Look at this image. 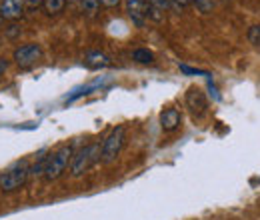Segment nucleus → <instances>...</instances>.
Instances as JSON below:
<instances>
[{
  "mask_svg": "<svg viewBox=\"0 0 260 220\" xmlns=\"http://www.w3.org/2000/svg\"><path fill=\"white\" fill-rule=\"evenodd\" d=\"M124 4H126L130 20L136 26H144V22L148 18V0H124Z\"/></svg>",
  "mask_w": 260,
  "mask_h": 220,
  "instance_id": "obj_6",
  "label": "nucleus"
},
{
  "mask_svg": "<svg viewBox=\"0 0 260 220\" xmlns=\"http://www.w3.org/2000/svg\"><path fill=\"white\" fill-rule=\"evenodd\" d=\"M26 10V0H0V18L18 20Z\"/></svg>",
  "mask_w": 260,
  "mask_h": 220,
  "instance_id": "obj_7",
  "label": "nucleus"
},
{
  "mask_svg": "<svg viewBox=\"0 0 260 220\" xmlns=\"http://www.w3.org/2000/svg\"><path fill=\"white\" fill-rule=\"evenodd\" d=\"M82 4V10L88 14V16H94L100 8V0H80Z\"/></svg>",
  "mask_w": 260,
  "mask_h": 220,
  "instance_id": "obj_16",
  "label": "nucleus"
},
{
  "mask_svg": "<svg viewBox=\"0 0 260 220\" xmlns=\"http://www.w3.org/2000/svg\"><path fill=\"white\" fill-rule=\"evenodd\" d=\"M122 0H100V4H104V6H108V8H114V6H118Z\"/></svg>",
  "mask_w": 260,
  "mask_h": 220,
  "instance_id": "obj_21",
  "label": "nucleus"
},
{
  "mask_svg": "<svg viewBox=\"0 0 260 220\" xmlns=\"http://www.w3.org/2000/svg\"><path fill=\"white\" fill-rule=\"evenodd\" d=\"M182 122V116H180V110L178 108H164L160 112V126H162L164 132H172L176 130Z\"/></svg>",
  "mask_w": 260,
  "mask_h": 220,
  "instance_id": "obj_9",
  "label": "nucleus"
},
{
  "mask_svg": "<svg viewBox=\"0 0 260 220\" xmlns=\"http://www.w3.org/2000/svg\"><path fill=\"white\" fill-rule=\"evenodd\" d=\"M246 38L254 48H260V24H252L246 32Z\"/></svg>",
  "mask_w": 260,
  "mask_h": 220,
  "instance_id": "obj_15",
  "label": "nucleus"
},
{
  "mask_svg": "<svg viewBox=\"0 0 260 220\" xmlns=\"http://www.w3.org/2000/svg\"><path fill=\"white\" fill-rule=\"evenodd\" d=\"M180 70L186 72V74H202V76H208L206 72H202V70H198V68H190V66H186V64H180Z\"/></svg>",
  "mask_w": 260,
  "mask_h": 220,
  "instance_id": "obj_20",
  "label": "nucleus"
},
{
  "mask_svg": "<svg viewBox=\"0 0 260 220\" xmlns=\"http://www.w3.org/2000/svg\"><path fill=\"white\" fill-rule=\"evenodd\" d=\"M132 58L140 64H148L154 60V54H152L150 50H146V48H138V50L132 52Z\"/></svg>",
  "mask_w": 260,
  "mask_h": 220,
  "instance_id": "obj_14",
  "label": "nucleus"
},
{
  "mask_svg": "<svg viewBox=\"0 0 260 220\" xmlns=\"http://www.w3.org/2000/svg\"><path fill=\"white\" fill-rule=\"evenodd\" d=\"M170 8V0H148V16L154 20H162L164 10Z\"/></svg>",
  "mask_w": 260,
  "mask_h": 220,
  "instance_id": "obj_11",
  "label": "nucleus"
},
{
  "mask_svg": "<svg viewBox=\"0 0 260 220\" xmlns=\"http://www.w3.org/2000/svg\"><path fill=\"white\" fill-rule=\"evenodd\" d=\"M42 6H44V0H26V10H30V12L42 8Z\"/></svg>",
  "mask_w": 260,
  "mask_h": 220,
  "instance_id": "obj_19",
  "label": "nucleus"
},
{
  "mask_svg": "<svg viewBox=\"0 0 260 220\" xmlns=\"http://www.w3.org/2000/svg\"><path fill=\"white\" fill-rule=\"evenodd\" d=\"M72 156H74V150H72V146H60L56 152H52L48 160H46V168H44V180L46 182H52V180H56V178H60L62 174L66 172V168H68V164L72 162Z\"/></svg>",
  "mask_w": 260,
  "mask_h": 220,
  "instance_id": "obj_1",
  "label": "nucleus"
},
{
  "mask_svg": "<svg viewBox=\"0 0 260 220\" xmlns=\"http://www.w3.org/2000/svg\"><path fill=\"white\" fill-rule=\"evenodd\" d=\"M30 176V168L26 164V160L12 164L10 168H6L4 172H0V190L2 192H14L20 190Z\"/></svg>",
  "mask_w": 260,
  "mask_h": 220,
  "instance_id": "obj_2",
  "label": "nucleus"
},
{
  "mask_svg": "<svg viewBox=\"0 0 260 220\" xmlns=\"http://www.w3.org/2000/svg\"><path fill=\"white\" fill-rule=\"evenodd\" d=\"M100 150L102 146L100 144H88L84 146L82 150H78L74 156H72V162H70V174L72 176H82L98 158H100Z\"/></svg>",
  "mask_w": 260,
  "mask_h": 220,
  "instance_id": "obj_4",
  "label": "nucleus"
},
{
  "mask_svg": "<svg viewBox=\"0 0 260 220\" xmlns=\"http://www.w3.org/2000/svg\"><path fill=\"white\" fill-rule=\"evenodd\" d=\"M188 4H190V0H170V8H172V10H176V12L184 10Z\"/></svg>",
  "mask_w": 260,
  "mask_h": 220,
  "instance_id": "obj_18",
  "label": "nucleus"
},
{
  "mask_svg": "<svg viewBox=\"0 0 260 220\" xmlns=\"http://www.w3.org/2000/svg\"><path fill=\"white\" fill-rule=\"evenodd\" d=\"M66 6V0H44V12L48 14V16H56V14H60L62 10H64Z\"/></svg>",
  "mask_w": 260,
  "mask_h": 220,
  "instance_id": "obj_13",
  "label": "nucleus"
},
{
  "mask_svg": "<svg viewBox=\"0 0 260 220\" xmlns=\"http://www.w3.org/2000/svg\"><path fill=\"white\" fill-rule=\"evenodd\" d=\"M200 12H210L214 8V0H190Z\"/></svg>",
  "mask_w": 260,
  "mask_h": 220,
  "instance_id": "obj_17",
  "label": "nucleus"
},
{
  "mask_svg": "<svg viewBox=\"0 0 260 220\" xmlns=\"http://www.w3.org/2000/svg\"><path fill=\"white\" fill-rule=\"evenodd\" d=\"M40 56H42V48H40V44H36V42H28V44H22V46H18L16 50H14V62L18 64L20 68H28V66H32L40 60Z\"/></svg>",
  "mask_w": 260,
  "mask_h": 220,
  "instance_id": "obj_5",
  "label": "nucleus"
},
{
  "mask_svg": "<svg viewBox=\"0 0 260 220\" xmlns=\"http://www.w3.org/2000/svg\"><path fill=\"white\" fill-rule=\"evenodd\" d=\"M86 66L92 68V70H100V68H106L110 66V58L104 54V52H98V50H92L86 54Z\"/></svg>",
  "mask_w": 260,
  "mask_h": 220,
  "instance_id": "obj_10",
  "label": "nucleus"
},
{
  "mask_svg": "<svg viewBox=\"0 0 260 220\" xmlns=\"http://www.w3.org/2000/svg\"><path fill=\"white\" fill-rule=\"evenodd\" d=\"M186 106L190 108V112L196 114V116H202L204 112H206V108H208V102H206V96L204 92L200 90V88H190L188 92H186Z\"/></svg>",
  "mask_w": 260,
  "mask_h": 220,
  "instance_id": "obj_8",
  "label": "nucleus"
},
{
  "mask_svg": "<svg viewBox=\"0 0 260 220\" xmlns=\"http://www.w3.org/2000/svg\"><path fill=\"white\" fill-rule=\"evenodd\" d=\"M8 68V62H4V60H0V76L4 74V70Z\"/></svg>",
  "mask_w": 260,
  "mask_h": 220,
  "instance_id": "obj_22",
  "label": "nucleus"
},
{
  "mask_svg": "<svg viewBox=\"0 0 260 220\" xmlns=\"http://www.w3.org/2000/svg\"><path fill=\"white\" fill-rule=\"evenodd\" d=\"M104 84V78H98V80H94V82H90V84H86V86H80V88H76L74 90V95L66 96V100L70 102V100H76V98H80V96L84 95H90L94 88H98V86H102Z\"/></svg>",
  "mask_w": 260,
  "mask_h": 220,
  "instance_id": "obj_12",
  "label": "nucleus"
},
{
  "mask_svg": "<svg viewBox=\"0 0 260 220\" xmlns=\"http://www.w3.org/2000/svg\"><path fill=\"white\" fill-rule=\"evenodd\" d=\"M124 136H126L124 126H114V128L108 132V136H106L104 142H102V150H100V160H102L104 164H112V162L118 158L122 146H124Z\"/></svg>",
  "mask_w": 260,
  "mask_h": 220,
  "instance_id": "obj_3",
  "label": "nucleus"
}]
</instances>
